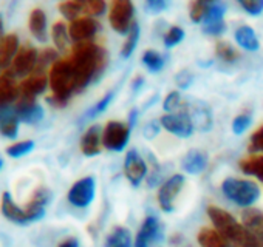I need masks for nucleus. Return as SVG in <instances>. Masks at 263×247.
<instances>
[{
	"instance_id": "nucleus-1",
	"label": "nucleus",
	"mask_w": 263,
	"mask_h": 247,
	"mask_svg": "<svg viewBox=\"0 0 263 247\" xmlns=\"http://www.w3.org/2000/svg\"><path fill=\"white\" fill-rule=\"evenodd\" d=\"M68 60L76 80V93H79L101 76L107 65V53L93 42H82L73 47Z\"/></svg>"
},
{
	"instance_id": "nucleus-2",
	"label": "nucleus",
	"mask_w": 263,
	"mask_h": 247,
	"mask_svg": "<svg viewBox=\"0 0 263 247\" xmlns=\"http://www.w3.org/2000/svg\"><path fill=\"white\" fill-rule=\"evenodd\" d=\"M208 216L214 227L231 244H235L237 247H263V242L243 222H238L229 212L217 205H209Z\"/></svg>"
},
{
	"instance_id": "nucleus-3",
	"label": "nucleus",
	"mask_w": 263,
	"mask_h": 247,
	"mask_svg": "<svg viewBox=\"0 0 263 247\" xmlns=\"http://www.w3.org/2000/svg\"><path fill=\"white\" fill-rule=\"evenodd\" d=\"M48 84L51 88L48 102L54 107H65L70 97L76 93V80L68 57L58 59L53 64L48 74Z\"/></svg>"
},
{
	"instance_id": "nucleus-4",
	"label": "nucleus",
	"mask_w": 263,
	"mask_h": 247,
	"mask_svg": "<svg viewBox=\"0 0 263 247\" xmlns=\"http://www.w3.org/2000/svg\"><path fill=\"white\" fill-rule=\"evenodd\" d=\"M223 195L238 207L251 209L260 198V189L255 182L237 178H228L221 182Z\"/></svg>"
},
{
	"instance_id": "nucleus-5",
	"label": "nucleus",
	"mask_w": 263,
	"mask_h": 247,
	"mask_svg": "<svg viewBox=\"0 0 263 247\" xmlns=\"http://www.w3.org/2000/svg\"><path fill=\"white\" fill-rule=\"evenodd\" d=\"M134 4L130 0H115L110 8V14H108V22L110 27L119 33V34H127L134 25Z\"/></svg>"
},
{
	"instance_id": "nucleus-6",
	"label": "nucleus",
	"mask_w": 263,
	"mask_h": 247,
	"mask_svg": "<svg viewBox=\"0 0 263 247\" xmlns=\"http://www.w3.org/2000/svg\"><path fill=\"white\" fill-rule=\"evenodd\" d=\"M130 139V126L119 120H110L102 130V146L111 152H122Z\"/></svg>"
},
{
	"instance_id": "nucleus-7",
	"label": "nucleus",
	"mask_w": 263,
	"mask_h": 247,
	"mask_svg": "<svg viewBox=\"0 0 263 247\" xmlns=\"http://www.w3.org/2000/svg\"><path fill=\"white\" fill-rule=\"evenodd\" d=\"M95 195H96V181L93 176H85L71 186L67 198L71 205L78 209H85L93 202Z\"/></svg>"
},
{
	"instance_id": "nucleus-8",
	"label": "nucleus",
	"mask_w": 263,
	"mask_h": 247,
	"mask_svg": "<svg viewBox=\"0 0 263 247\" xmlns=\"http://www.w3.org/2000/svg\"><path fill=\"white\" fill-rule=\"evenodd\" d=\"M183 187H184V176L183 175H172L169 179H166L161 184L157 198H158V204H160L163 212L171 213L174 210L175 199L180 195V192L183 190Z\"/></svg>"
},
{
	"instance_id": "nucleus-9",
	"label": "nucleus",
	"mask_w": 263,
	"mask_h": 247,
	"mask_svg": "<svg viewBox=\"0 0 263 247\" xmlns=\"http://www.w3.org/2000/svg\"><path fill=\"white\" fill-rule=\"evenodd\" d=\"M39 60V53L34 47L31 45H24L19 48L13 64H11V71L16 74V77H28V74H33L36 71Z\"/></svg>"
},
{
	"instance_id": "nucleus-10",
	"label": "nucleus",
	"mask_w": 263,
	"mask_h": 247,
	"mask_svg": "<svg viewBox=\"0 0 263 247\" xmlns=\"http://www.w3.org/2000/svg\"><path fill=\"white\" fill-rule=\"evenodd\" d=\"M50 201H51V192L47 187L36 189L31 199L22 207L25 218H27V224H31V222L42 219L45 216V209L50 204Z\"/></svg>"
},
{
	"instance_id": "nucleus-11",
	"label": "nucleus",
	"mask_w": 263,
	"mask_h": 247,
	"mask_svg": "<svg viewBox=\"0 0 263 247\" xmlns=\"http://www.w3.org/2000/svg\"><path fill=\"white\" fill-rule=\"evenodd\" d=\"M160 126L163 129H166L169 133L178 136V138H189L194 133V123L191 120V117L184 113H171V114H164L160 119Z\"/></svg>"
},
{
	"instance_id": "nucleus-12",
	"label": "nucleus",
	"mask_w": 263,
	"mask_h": 247,
	"mask_svg": "<svg viewBox=\"0 0 263 247\" xmlns=\"http://www.w3.org/2000/svg\"><path fill=\"white\" fill-rule=\"evenodd\" d=\"M180 113H184L191 117L194 127L201 132H208L212 127V114L206 104L203 102H184Z\"/></svg>"
},
{
	"instance_id": "nucleus-13",
	"label": "nucleus",
	"mask_w": 263,
	"mask_h": 247,
	"mask_svg": "<svg viewBox=\"0 0 263 247\" xmlns=\"http://www.w3.org/2000/svg\"><path fill=\"white\" fill-rule=\"evenodd\" d=\"M161 238V225L157 216L149 215L144 218L135 241H134V247H152L158 239Z\"/></svg>"
},
{
	"instance_id": "nucleus-14",
	"label": "nucleus",
	"mask_w": 263,
	"mask_h": 247,
	"mask_svg": "<svg viewBox=\"0 0 263 247\" xmlns=\"http://www.w3.org/2000/svg\"><path fill=\"white\" fill-rule=\"evenodd\" d=\"M124 173L134 187H138L141 184V181L146 178L147 166L137 150L127 152L125 161H124Z\"/></svg>"
},
{
	"instance_id": "nucleus-15",
	"label": "nucleus",
	"mask_w": 263,
	"mask_h": 247,
	"mask_svg": "<svg viewBox=\"0 0 263 247\" xmlns=\"http://www.w3.org/2000/svg\"><path fill=\"white\" fill-rule=\"evenodd\" d=\"M99 30V24L91 17H79L68 27L70 39L76 44L90 42Z\"/></svg>"
},
{
	"instance_id": "nucleus-16",
	"label": "nucleus",
	"mask_w": 263,
	"mask_h": 247,
	"mask_svg": "<svg viewBox=\"0 0 263 247\" xmlns=\"http://www.w3.org/2000/svg\"><path fill=\"white\" fill-rule=\"evenodd\" d=\"M14 114L17 119L24 123H37L44 119V108L41 104H37L36 99H27V97H19L16 107H14Z\"/></svg>"
},
{
	"instance_id": "nucleus-17",
	"label": "nucleus",
	"mask_w": 263,
	"mask_h": 247,
	"mask_svg": "<svg viewBox=\"0 0 263 247\" xmlns=\"http://www.w3.org/2000/svg\"><path fill=\"white\" fill-rule=\"evenodd\" d=\"M16 74L8 68L0 74V104L11 105L21 97V84L16 80Z\"/></svg>"
},
{
	"instance_id": "nucleus-18",
	"label": "nucleus",
	"mask_w": 263,
	"mask_h": 247,
	"mask_svg": "<svg viewBox=\"0 0 263 247\" xmlns=\"http://www.w3.org/2000/svg\"><path fill=\"white\" fill-rule=\"evenodd\" d=\"M48 77L45 73H33L21 82V97L36 99L48 87Z\"/></svg>"
},
{
	"instance_id": "nucleus-19",
	"label": "nucleus",
	"mask_w": 263,
	"mask_h": 247,
	"mask_svg": "<svg viewBox=\"0 0 263 247\" xmlns=\"http://www.w3.org/2000/svg\"><path fill=\"white\" fill-rule=\"evenodd\" d=\"M101 144H102V132L99 126H91L87 129V132L82 135L81 139V152L91 158L99 155L101 152Z\"/></svg>"
},
{
	"instance_id": "nucleus-20",
	"label": "nucleus",
	"mask_w": 263,
	"mask_h": 247,
	"mask_svg": "<svg viewBox=\"0 0 263 247\" xmlns=\"http://www.w3.org/2000/svg\"><path fill=\"white\" fill-rule=\"evenodd\" d=\"M19 51V39L16 34H8L0 39V71H7Z\"/></svg>"
},
{
	"instance_id": "nucleus-21",
	"label": "nucleus",
	"mask_w": 263,
	"mask_h": 247,
	"mask_svg": "<svg viewBox=\"0 0 263 247\" xmlns=\"http://www.w3.org/2000/svg\"><path fill=\"white\" fill-rule=\"evenodd\" d=\"M0 212H2V215L8 221H11L14 224H22V225L27 224L24 209L16 204L11 193H8V192H4V195H2V201H0Z\"/></svg>"
},
{
	"instance_id": "nucleus-22",
	"label": "nucleus",
	"mask_w": 263,
	"mask_h": 247,
	"mask_svg": "<svg viewBox=\"0 0 263 247\" xmlns=\"http://www.w3.org/2000/svg\"><path fill=\"white\" fill-rule=\"evenodd\" d=\"M28 28L33 37H36L39 42H45L48 39V20L47 14L41 8H34L30 13L28 17Z\"/></svg>"
},
{
	"instance_id": "nucleus-23",
	"label": "nucleus",
	"mask_w": 263,
	"mask_h": 247,
	"mask_svg": "<svg viewBox=\"0 0 263 247\" xmlns=\"http://www.w3.org/2000/svg\"><path fill=\"white\" fill-rule=\"evenodd\" d=\"M181 167L189 175H198L208 167V155L200 150H191L184 156Z\"/></svg>"
},
{
	"instance_id": "nucleus-24",
	"label": "nucleus",
	"mask_w": 263,
	"mask_h": 247,
	"mask_svg": "<svg viewBox=\"0 0 263 247\" xmlns=\"http://www.w3.org/2000/svg\"><path fill=\"white\" fill-rule=\"evenodd\" d=\"M197 239L201 247H234L217 229L211 227L201 229L197 235Z\"/></svg>"
},
{
	"instance_id": "nucleus-25",
	"label": "nucleus",
	"mask_w": 263,
	"mask_h": 247,
	"mask_svg": "<svg viewBox=\"0 0 263 247\" xmlns=\"http://www.w3.org/2000/svg\"><path fill=\"white\" fill-rule=\"evenodd\" d=\"M235 40H237L238 47H241L246 51H257L260 48V42L257 39L255 31L248 25H243V27L237 28Z\"/></svg>"
},
{
	"instance_id": "nucleus-26",
	"label": "nucleus",
	"mask_w": 263,
	"mask_h": 247,
	"mask_svg": "<svg viewBox=\"0 0 263 247\" xmlns=\"http://www.w3.org/2000/svg\"><path fill=\"white\" fill-rule=\"evenodd\" d=\"M243 224L263 242V212L248 209L243 212Z\"/></svg>"
},
{
	"instance_id": "nucleus-27",
	"label": "nucleus",
	"mask_w": 263,
	"mask_h": 247,
	"mask_svg": "<svg viewBox=\"0 0 263 247\" xmlns=\"http://www.w3.org/2000/svg\"><path fill=\"white\" fill-rule=\"evenodd\" d=\"M105 247H134L128 229L115 227L105 238Z\"/></svg>"
},
{
	"instance_id": "nucleus-28",
	"label": "nucleus",
	"mask_w": 263,
	"mask_h": 247,
	"mask_svg": "<svg viewBox=\"0 0 263 247\" xmlns=\"http://www.w3.org/2000/svg\"><path fill=\"white\" fill-rule=\"evenodd\" d=\"M240 169L243 173L255 176L263 182V155H252L240 161Z\"/></svg>"
},
{
	"instance_id": "nucleus-29",
	"label": "nucleus",
	"mask_w": 263,
	"mask_h": 247,
	"mask_svg": "<svg viewBox=\"0 0 263 247\" xmlns=\"http://www.w3.org/2000/svg\"><path fill=\"white\" fill-rule=\"evenodd\" d=\"M138 40H140V25L135 22L134 25H132L130 31L125 34V40H124L122 48H121V56L127 59L134 54V51L138 45Z\"/></svg>"
},
{
	"instance_id": "nucleus-30",
	"label": "nucleus",
	"mask_w": 263,
	"mask_h": 247,
	"mask_svg": "<svg viewBox=\"0 0 263 247\" xmlns=\"http://www.w3.org/2000/svg\"><path fill=\"white\" fill-rule=\"evenodd\" d=\"M224 14H226V5L221 2H214L209 4V10L208 14L203 20V27L208 25H218V24H224Z\"/></svg>"
},
{
	"instance_id": "nucleus-31",
	"label": "nucleus",
	"mask_w": 263,
	"mask_h": 247,
	"mask_svg": "<svg viewBox=\"0 0 263 247\" xmlns=\"http://www.w3.org/2000/svg\"><path fill=\"white\" fill-rule=\"evenodd\" d=\"M51 37H53V42H54V47L62 51L68 47V42H70V33H68V28L64 22H56L51 28Z\"/></svg>"
},
{
	"instance_id": "nucleus-32",
	"label": "nucleus",
	"mask_w": 263,
	"mask_h": 247,
	"mask_svg": "<svg viewBox=\"0 0 263 247\" xmlns=\"http://www.w3.org/2000/svg\"><path fill=\"white\" fill-rule=\"evenodd\" d=\"M59 11L65 19L73 22L79 19L81 14H84V2H79V0H67V2L59 4Z\"/></svg>"
},
{
	"instance_id": "nucleus-33",
	"label": "nucleus",
	"mask_w": 263,
	"mask_h": 247,
	"mask_svg": "<svg viewBox=\"0 0 263 247\" xmlns=\"http://www.w3.org/2000/svg\"><path fill=\"white\" fill-rule=\"evenodd\" d=\"M143 64H144V67H146L151 73H158V71H161L163 67H164V57H163L160 53L154 51V50H147V51L143 54Z\"/></svg>"
},
{
	"instance_id": "nucleus-34",
	"label": "nucleus",
	"mask_w": 263,
	"mask_h": 247,
	"mask_svg": "<svg viewBox=\"0 0 263 247\" xmlns=\"http://www.w3.org/2000/svg\"><path fill=\"white\" fill-rule=\"evenodd\" d=\"M34 150V142L33 141H21V142H16L13 146H10L7 149V155L10 158H22V156H27L28 153H31Z\"/></svg>"
},
{
	"instance_id": "nucleus-35",
	"label": "nucleus",
	"mask_w": 263,
	"mask_h": 247,
	"mask_svg": "<svg viewBox=\"0 0 263 247\" xmlns=\"http://www.w3.org/2000/svg\"><path fill=\"white\" fill-rule=\"evenodd\" d=\"M215 53L217 56L223 60V62H235L238 59V53L237 50L229 44V42H218L215 45Z\"/></svg>"
},
{
	"instance_id": "nucleus-36",
	"label": "nucleus",
	"mask_w": 263,
	"mask_h": 247,
	"mask_svg": "<svg viewBox=\"0 0 263 247\" xmlns=\"http://www.w3.org/2000/svg\"><path fill=\"white\" fill-rule=\"evenodd\" d=\"M19 119L16 114L10 116L8 119H5L2 123H0V133H2L5 138H10V139H14L17 136V132H19Z\"/></svg>"
},
{
	"instance_id": "nucleus-37",
	"label": "nucleus",
	"mask_w": 263,
	"mask_h": 247,
	"mask_svg": "<svg viewBox=\"0 0 263 247\" xmlns=\"http://www.w3.org/2000/svg\"><path fill=\"white\" fill-rule=\"evenodd\" d=\"M58 60V53L51 48H47L44 50L42 53H39V60H37V67H36V71L34 73H44V70L47 67H53V64Z\"/></svg>"
},
{
	"instance_id": "nucleus-38",
	"label": "nucleus",
	"mask_w": 263,
	"mask_h": 247,
	"mask_svg": "<svg viewBox=\"0 0 263 247\" xmlns=\"http://www.w3.org/2000/svg\"><path fill=\"white\" fill-rule=\"evenodd\" d=\"M208 10H209V4L206 2H192L191 4V10H189V16H191V20L195 22V24H200L204 20L206 14H208Z\"/></svg>"
},
{
	"instance_id": "nucleus-39",
	"label": "nucleus",
	"mask_w": 263,
	"mask_h": 247,
	"mask_svg": "<svg viewBox=\"0 0 263 247\" xmlns=\"http://www.w3.org/2000/svg\"><path fill=\"white\" fill-rule=\"evenodd\" d=\"M113 96H115V93H113V91H108L102 99H99V100H98V102L90 108V110H88V113L85 114V117L91 119V117H96V116L102 114V113L108 108V105H110V102H111Z\"/></svg>"
},
{
	"instance_id": "nucleus-40",
	"label": "nucleus",
	"mask_w": 263,
	"mask_h": 247,
	"mask_svg": "<svg viewBox=\"0 0 263 247\" xmlns=\"http://www.w3.org/2000/svg\"><path fill=\"white\" fill-rule=\"evenodd\" d=\"M183 39H184V30H183V28H180V27H172V28H169V30H167V33H166V34H164V37H163L166 48L177 47Z\"/></svg>"
},
{
	"instance_id": "nucleus-41",
	"label": "nucleus",
	"mask_w": 263,
	"mask_h": 247,
	"mask_svg": "<svg viewBox=\"0 0 263 247\" xmlns=\"http://www.w3.org/2000/svg\"><path fill=\"white\" fill-rule=\"evenodd\" d=\"M251 120L252 119L248 113H241V114L235 116L232 120V132L235 135H243L251 127Z\"/></svg>"
},
{
	"instance_id": "nucleus-42",
	"label": "nucleus",
	"mask_w": 263,
	"mask_h": 247,
	"mask_svg": "<svg viewBox=\"0 0 263 247\" xmlns=\"http://www.w3.org/2000/svg\"><path fill=\"white\" fill-rule=\"evenodd\" d=\"M105 2L104 0H87L84 2V14H87V17L91 16H101L105 11Z\"/></svg>"
},
{
	"instance_id": "nucleus-43",
	"label": "nucleus",
	"mask_w": 263,
	"mask_h": 247,
	"mask_svg": "<svg viewBox=\"0 0 263 247\" xmlns=\"http://www.w3.org/2000/svg\"><path fill=\"white\" fill-rule=\"evenodd\" d=\"M183 104L184 102H183L180 93L178 91H172V93H169L166 96V99L163 102V107H164L166 111H177V110H181Z\"/></svg>"
},
{
	"instance_id": "nucleus-44",
	"label": "nucleus",
	"mask_w": 263,
	"mask_h": 247,
	"mask_svg": "<svg viewBox=\"0 0 263 247\" xmlns=\"http://www.w3.org/2000/svg\"><path fill=\"white\" fill-rule=\"evenodd\" d=\"M238 4L251 16H258L263 11V0H240Z\"/></svg>"
},
{
	"instance_id": "nucleus-45",
	"label": "nucleus",
	"mask_w": 263,
	"mask_h": 247,
	"mask_svg": "<svg viewBox=\"0 0 263 247\" xmlns=\"http://www.w3.org/2000/svg\"><path fill=\"white\" fill-rule=\"evenodd\" d=\"M249 150L251 152H263V127H260L249 141Z\"/></svg>"
},
{
	"instance_id": "nucleus-46",
	"label": "nucleus",
	"mask_w": 263,
	"mask_h": 247,
	"mask_svg": "<svg viewBox=\"0 0 263 247\" xmlns=\"http://www.w3.org/2000/svg\"><path fill=\"white\" fill-rule=\"evenodd\" d=\"M175 82H177V85L181 87V88H189V87L192 85V82H194V76H192L189 71H181V73L177 74Z\"/></svg>"
},
{
	"instance_id": "nucleus-47",
	"label": "nucleus",
	"mask_w": 263,
	"mask_h": 247,
	"mask_svg": "<svg viewBox=\"0 0 263 247\" xmlns=\"http://www.w3.org/2000/svg\"><path fill=\"white\" fill-rule=\"evenodd\" d=\"M166 7H167V4L164 2V0H149V2L146 4V8L154 14L161 13L163 10H166Z\"/></svg>"
},
{
	"instance_id": "nucleus-48",
	"label": "nucleus",
	"mask_w": 263,
	"mask_h": 247,
	"mask_svg": "<svg viewBox=\"0 0 263 247\" xmlns=\"http://www.w3.org/2000/svg\"><path fill=\"white\" fill-rule=\"evenodd\" d=\"M158 130H160L158 123L152 122V123H149V126L144 129V136H146L147 139H152V138H155V136L158 135Z\"/></svg>"
},
{
	"instance_id": "nucleus-49",
	"label": "nucleus",
	"mask_w": 263,
	"mask_h": 247,
	"mask_svg": "<svg viewBox=\"0 0 263 247\" xmlns=\"http://www.w3.org/2000/svg\"><path fill=\"white\" fill-rule=\"evenodd\" d=\"M14 111L11 110V105H4L0 104V123H2L5 119H8L10 116H13Z\"/></svg>"
},
{
	"instance_id": "nucleus-50",
	"label": "nucleus",
	"mask_w": 263,
	"mask_h": 247,
	"mask_svg": "<svg viewBox=\"0 0 263 247\" xmlns=\"http://www.w3.org/2000/svg\"><path fill=\"white\" fill-rule=\"evenodd\" d=\"M58 247H79V241L76 238H67Z\"/></svg>"
},
{
	"instance_id": "nucleus-51",
	"label": "nucleus",
	"mask_w": 263,
	"mask_h": 247,
	"mask_svg": "<svg viewBox=\"0 0 263 247\" xmlns=\"http://www.w3.org/2000/svg\"><path fill=\"white\" fill-rule=\"evenodd\" d=\"M137 117H138V111H137V110H132V113H130V117H128V126H130V127L135 123Z\"/></svg>"
},
{
	"instance_id": "nucleus-52",
	"label": "nucleus",
	"mask_w": 263,
	"mask_h": 247,
	"mask_svg": "<svg viewBox=\"0 0 263 247\" xmlns=\"http://www.w3.org/2000/svg\"><path fill=\"white\" fill-rule=\"evenodd\" d=\"M143 82H144V79L141 76H138V77H135V80H134V84H132V87H134V90H137V88H140L143 85Z\"/></svg>"
},
{
	"instance_id": "nucleus-53",
	"label": "nucleus",
	"mask_w": 263,
	"mask_h": 247,
	"mask_svg": "<svg viewBox=\"0 0 263 247\" xmlns=\"http://www.w3.org/2000/svg\"><path fill=\"white\" fill-rule=\"evenodd\" d=\"M4 37V20H2V16H0V39Z\"/></svg>"
},
{
	"instance_id": "nucleus-54",
	"label": "nucleus",
	"mask_w": 263,
	"mask_h": 247,
	"mask_svg": "<svg viewBox=\"0 0 263 247\" xmlns=\"http://www.w3.org/2000/svg\"><path fill=\"white\" fill-rule=\"evenodd\" d=\"M2 167H4V159L0 158V169H2Z\"/></svg>"
},
{
	"instance_id": "nucleus-55",
	"label": "nucleus",
	"mask_w": 263,
	"mask_h": 247,
	"mask_svg": "<svg viewBox=\"0 0 263 247\" xmlns=\"http://www.w3.org/2000/svg\"><path fill=\"white\" fill-rule=\"evenodd\" d=\"M234 247H237V245H234Z\"/></svg>"
}]
</instances>
